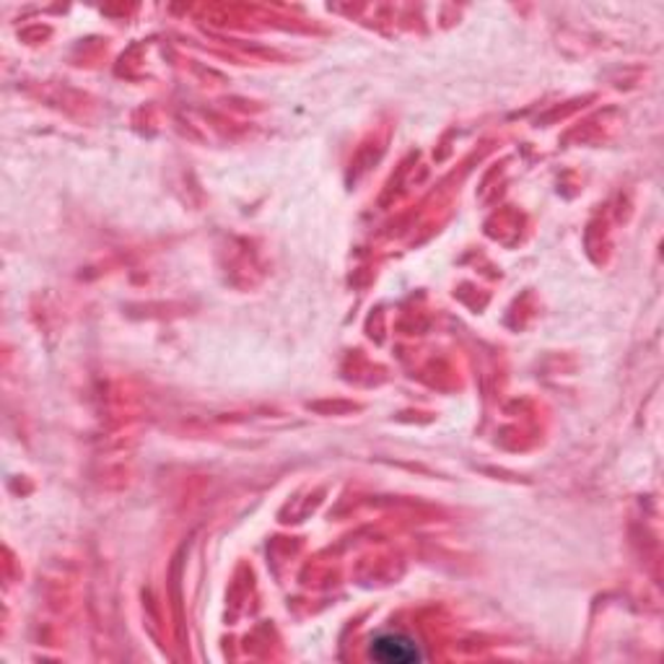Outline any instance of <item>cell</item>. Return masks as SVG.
I'll return each instance as SVG.
<instances>
[{
    "label": "cell",
    "mask_w": 664,
    "mask_h": 664,
    "mask_svg": "<svg viewBox=\"0 0 664 664\" xmlns=\"http://www.w3.org/2000/svg\"><path fill=\"white\" fill-rule=\"evenodd\" d=\"M369 656L382 664H415L423 660L419 641L402 631H382L369 641Z\"/></svg>",
    "instance_id": "cell-1"
}]
</instances>
